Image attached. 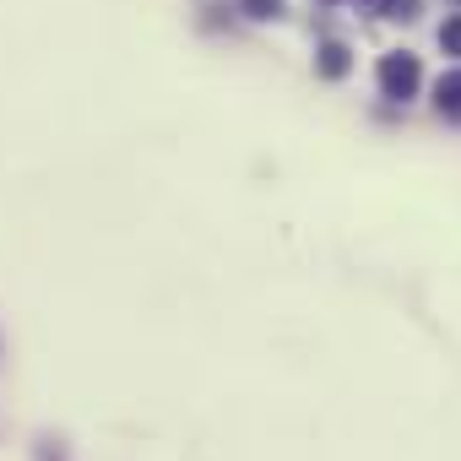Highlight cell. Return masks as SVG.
I'll return each instance as SVG.
<instances>
[{"label":"cell","instance_id":"cell-4","mask_svg":"<svg viewBox=\"0 0 461 461\" xmlns=\"http://www.w3.org/2000/svg\"><path fill=\"white\" fill-rule=\"evenodd\" d=\"M439 50H445V55H456V60H461V17H450V23H445V28H439Z\"/></svg>","mask_w":461,"mask_h":461},{"label":"cell","instance_id":"cell-5","mask_svg":"<svg viewBox=\"0 0 461 461\" xmlns=\"http://www.w3.org/2000/svg\"><path fill=\"white\" fill-rule=\"evenodd\" d=\"M240 6H245L250 17H261V23H272V17H283V0H240Z\"/></svg>","mask_w":461,"mask_h":461},{"label":"cell","instance_id":"cell-3","mask_svg":"<svg viewBox=\"0 0 461 461\" xmlns=\"http://www.w3.org/2000/svg\"><path fill=\"white\" fill-rule=\"evenodd\" d=\"M434 104H439V114H456L461 120V71H450V77L434 82Z\"/></svg>","mask_w":461,"mask_h":461},{"label":"cell","instance_id":"cell-1","mask_svg":"<svg viewBox=\"0 0 461 461\" xmlns=\"http://www.w3.org/2000/svg\"><path fill=\"white\" fill-rule=\"evenodd\" d=\"M418 82H423L418 55L396 50V55H385V60H380V93H385V98H412V93H418Z\"/></svg>","mask_w":461,"mask_h":461},{"label":"cell","instance_id":"cell-6","mask_svg":"<svg viewBox=\"0 0 461 461\" xmlns=\"http://www.w3.org/2000/svg\"><path fill=\"white\" fill-rule=\"evenodd\" d=\"M358 12H375L380 17V12H391V0H358Z\"/></svg>","mask_w":461,"mask_h":461},{"label":"cell","instance_id":"cell-2","mask_svg":"<svg viewBox=\"0 0 461 461\" xmlns=\"http://www.w3.org/2000/svg\"><path fill=\"white\" fill-rule=\"evenodd\" d=\"M315 71H321V77H331V82H337V77H348V71H353V50H348V44H337V39H331V44H321Z\"/></svg>","mask_w":461,"mask_h":461}]
</instances>
